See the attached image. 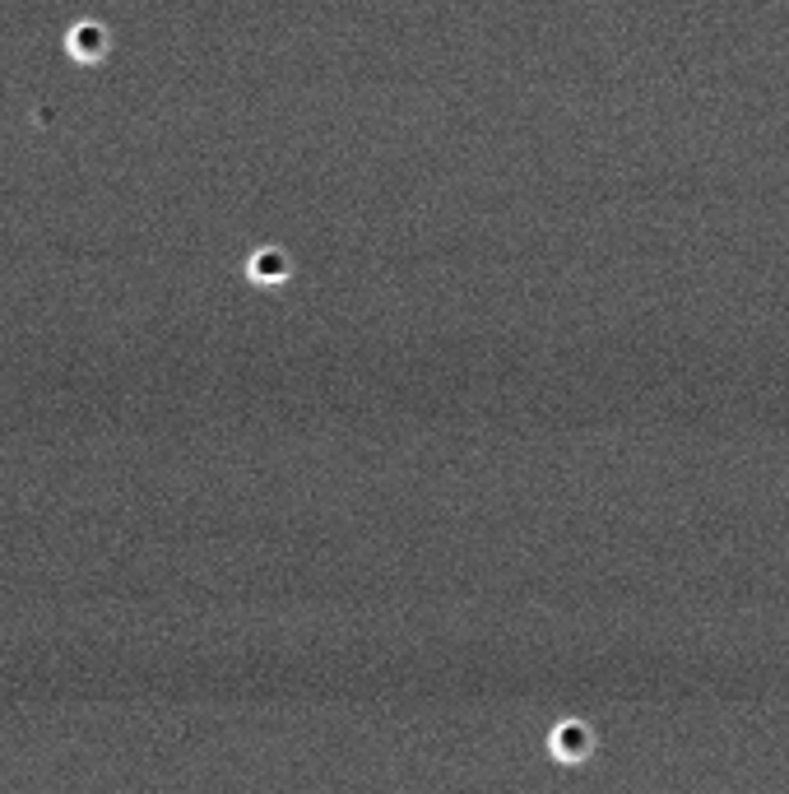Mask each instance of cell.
Wrapping results in <instances>:
<instances>
[{
  "instance_id": "1",
  "label": "cell",
  "mask_w": 789,
  "mask_h": 794,
  "mask_svg": "<svg viewBox=\"0 0 789 794\" xmlns=\"http://www.w3.org/2000/svg\"><path fill=\"white\" fill-rule=\"evenodd\" d=\"M590 748H595V738L581 721H567V725H558V734H552V753H558L562 762H586Z\"/></svg>"
},
{
  "instance_id": "2",
  "label": "cell",
  "mask_w": 789,
  "mask_h": 794,
  "mask_svg": "<svg viewBox=\"0 0 789 794\" xmlns=\"http://www.w3.org/2000/svg\"><path fill=\"white\" fill-rule=\"evenodd\" d=\"M70 57L74 61H102L108 57V33L98 29V23H79L70 33Z\"/></svg>"
},
{
  "instance_id": "3",
  "label": "cell",
  "mask_w": 789,
  "mask_h": 794,
  "mask_svg": "<svg viewBox=\"0 0 789 794\" xmlns=\"http://www.w3.org/2000/svg\"><path fill=\"white\" fill-rule=\"evenodd\" d=\"M247 275H251V279H260V284H274V279H288V260H283L279 251H260V256H251V265H247Z\"/></svg>"
}]
</instances>
